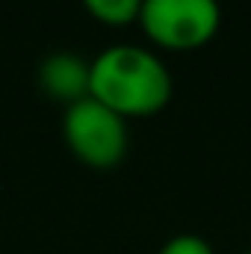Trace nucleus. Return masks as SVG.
Segmentation results:
<instances>
[{"mask_svg":"<svg viewBox=\"0 0 251 254\" xmlns=\"http://www.w3.org/2000/svg\"><path fill=\"white\" fill-rule=\"evenodd\" d=\"M89 95L119 116L160 113L172 98V74L160 57L139 45H110L92 60Z\"/></svg>","mask_w":251,"mask_h":254,"instance_id":"f257e3e1","label":"nucleus"},{"mask_svg":"<svg viewBox=\"0 0 251 254\" xmlns=\"http://www.w3.org/2000/svg\"><path fill=\"white\" fill-rule=\"evenodd\" d=\"M63 133L68 148L95 169L116 166L127 151V122L98 98L68 104L63 116Z\"/></svg>","mask_w":251,"mask_h":254,"instance_id":"f03ea898","label":"nucleus"},{"mask_svg":"<svg viewBox=\"0 0 251 254\" xmlns=\"http://www.w3.org/2000/svg\"><path fill=\"white\" fill-rule=\"evenodd\" d=\"M142 30L163 48L187 51L210 42L219 33V0H142Z\"/></svg>","mask_w":251,"mask_h":254,"instance_id":"7ed1b4c3","label":"nucleus"},{"mask_svg":"<svg viewBox=\"0 0 251 254\" xmlns=\"http://www.w3.org/2000/svg\"><path fill=\"white\" fill-rule=\"evenodd\" d=\"M39 83L48 95L57 101L77 104L89 98V83H92V63H86L74 51H54L39 63Z\"/></svg>","mask_w":251,"mask_h":254,"instance_id":"20e7f679","label":"nucleus"},{"mask_svg":"<svg viewBox=\"0 0 251 254\" xmlns=\"http://www.w3.org/2000/svg\"><path fill=\"white\" fill-rule=\"evenodd\" d=\"M83 6L107 24H127L139 18L142 0H83Z\"/></svg>","mask_w":251,"mask_h":254,"instance_id":"39448f33","label":"nucleus"},{"mask_svg":"<svg viewBox=\"0 0 251 254\" xmlns=\"http://www.w3.org/2000/svg\"><path fill=\"white\" fill-rule=\"evenodd\" d=\"M157 254H213V246L201 234H178L166 240Z\"/></svg>","mask_w":251,"mask_h":254,"instance_id":"423d86ee","label":"nucleus"},{"mask_svg":"<svg viewBox=\"0 0 251 254\" xmlns=\"http://www.w3.org/2000/svg\"><path fill=\"white\" fill-rule=\"evenodd\" d=\"M246 254H251V249H249V252H246Z\"/></svg>","mask_w":251,"mask_h":254,"instance_id":"0eeeda50","label":"nucleus"}]
</instances>
